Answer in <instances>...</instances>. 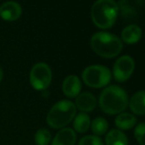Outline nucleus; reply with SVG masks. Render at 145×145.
Returning <instances> with one entry per match:
<instances>
[{
  "mask_svg": "<svg viewBox=\"0 0 145 145\" xmlns=\"http://www.w3.org/2000/svg\"><path fill=\"white\" fill-rule=\"evenodd\" d=\"M97 98L91 92L80 93L75 98V106L82 113L92 112L97 107Z\"/></svg>",
  "mask_w": 145,
  "mask_h": 145,
  "instance_id": "11",
  "label": "nucleus"
},
{
  "mask_svg": "<svg viewBox=\"0 0 145 145\" xmlns=\"http://www.w3.org/2000/svg\"><path fill=\"white\" fill-rule=\"evenodd\" d=\"M90 128L95 136L100 137L107 133L108 130V122L103 117H97L91 121Z\"/></svg>",
  "mask_w": 145,
  "mask_h": 145,
  "instance_id": "17",
  "label": "nucleus"
},
{
  "mask_svg": "<svg viewBox=\"0 0 145 145\" xmlns=\"http://www.w3.org/2000/svg\"><path fill=\"white\" fill-rule=\"evenodd\" d=\"M52 81V71L45 62H38L33 66L29 74V82L36 91L46 90Z\"/></svg>",
  "mask_w": 145,
  "mask_h": 145,
  "instance_id": "6",
  "label": "nucleus"
},
{
  "mask_svg": "<svg viewBox=\"0 0 145 145\" xmlns=\"http://www.w3.org/2000/svg\"><path fill=\"white\" fill-rule=\"evenodd\" d=\"M34 142L37 145H49L51 142V134L46 128L39 129L34 135Z\"/></svg>",
  "mask_w": 145,
  "mask_h": 145,
  "instance_id": "18",
  "label": "nucleus"
},
{
  "mask_svg": "<svg viewBox=\"0 0 145 145\" xmlns=\"http://www.w3.org/2000/svg\"><path fill=\"white\" fill-rule=\"evenodd\" d=\"M77 141L76 132L70 127L60 129L51 141V145H75Z\"/></svg>",
  "mask_w": 145,
  "mask_h": 145,
  "instance_id": "10",
  "label": "nucleus"
},
{
  "mask_svg": "<svg viewBox=\"0 0 145 145\" xmlns=\"http://www.w3.org/2000/svg\"><path fill=\"white\" fill-rule=\"evenodd\" d=\"M91 118L88 114L80 112L76 114L74 120H72V126L74 131L78 133H86L91 127Z\"/></svg>",
  "mask_w": 145,
  "mask_h": 145,
  "instance_id": "16",
  "label": "nucleus"
},
{
  "mask_svg": "<svg viewBox=\"0 0 145 145\" xmlns=\"http://www.w3.org/2000/svg\"><path fill=\"white\" fill-rule=\"evenodd\" d=\"M129 107L131 111L137 115L145 114V91H139L136 92L129 101Z\"/></svg>",
  "mask_w": 145,
  "mask_h": 145,
  "instance_id": "13",
  "label": "nucleus"
},
{
  "mask_svg": "<svg viewBox=\"0 0 145 145\" xmlns=\"http://www.w3.org/2000/svg\"><path fill=\"white\" fill-rule=\"evenodd\" d=\"M22 13L21 5L15 1H8L4 3L0 7V17L6 22L17 21Z\"/></svg>",
  "mask_w": 145,
  "mask_h": 145,
  "instance_id": "9",
  "label": "nucleus"
},
{
  "mask_svg": "<svg viewBox=\"0 0 145 145\" xmlns=\"http://www.w3.org/2000/svg\"><path fill=\"white\" fill-rule=\"evenodd\" d=\"M61 89L63 94L67 97L76 98L80 94L82 89V82L78 76L71 74L64 79Z\"/></svg>",
  "mask_w": 145,
  "mask_h": 145,
  "instance_id": "8",
  "label": "nucleus"
},
{
  "mask_svg": "<svg viewBox=\"0 0 145 145\" xmlns=\"http://www.w3.org/2000/svg\"><path fill=\"white\" fill-rule=\"evenodd\" d=\"M134 136L140 145H145V123H139L135 126Z\"/></svg>",
  "mask_w": 145,
  "mask_h": 145,
  "instance_id": "20",
  "label": "nucleus"
},
{
  "mask_svg": "<svg viewBox=\"0 0 145 145\" xmlns=\"http://www.w3.org/2000/svg\"><path fill=\"white\" fill-rule=\"evenodd\" d=\"M129 141L126 135L119 129L109 131L105 137L106 145H128Z\"/></svg>",
  "mask_w": 145,
  "mask_h": 145,
  "instance_id": "15",
  "label": "nucleus"
},
{
  "mask_svg": "<svg viewBox=\"0 0 145 145\" xmlns=\"http://www.w3.org/2000/svg\"><path fill=\"white\" fill-rule=\"evenodd\" d=\"M119 7L114 0H97L91 10L93 23L100 29L112 27L118 17Z\"/></svg>",
  "mask_w": 145,
  "mask_h": 145,
  "instance_id": "3",
  "label": "nucleus"
},
{
  "mask_svg": "<svg viewBox=\"0 0 145 145\" xmlns=\"http://www.w3.org/2000/svg\"><path fill=\"white\" fill-rule=\"evenodd\" d=\"M137 121V120L134 114L126 112H122L117 114L114 120V124L119 130L127 131L136 126Z\"/></svg>",
  "mask_w": 145,
  "mask_h": 145,
  "instance_id": "14",
  "label": "nucleus"
},
{
  "mask_svg": "<svg viewBox=\"0 0 145 145\" xmlns=\"http://www.w3.org/2000/svg\"><path fill=\"white\" fill-rule=\"evenodd\" d=\"M92 50L99 56L110 59L117 56L123 49L121 39L108 32H97L94 33L90 41Z\"/></svg>",
  "mask_w": 145,
  "mask_h": 145,
  "instance_id": "2",
  "label": "nucleus"
},
{
  "mask_svg": "<svg viewBox=\"0 0 145 145\" xmlns=\"http://www.w3.org/2000/svg\"><path fill=\"white\" fill-rule=\"evenodd\" d=\"M76 113L77 108L74 103L69 100H61L56 103L49 110L46 122L51 128L60 130L74 120Z\"/></svg>",
  "mask_w": 145,
  "mask_h": 145,
  "instance_id": "4",
  "label": "nucleus"
},
{
  "mask_svg": "<svg viewBox=\"0 0 145 145\" xmlns=\"http://www.w3.org/2000/svg\"><path fill=\"white\" fill-rule=\"evenodd\" d=\"M82 80L91 88L106 87L112 80V72L103 65H91L82 72Z\"/></svg>",
  "mask_w": 145,
  "mask_h": 145,
  "instance_id": "5",
  "label": "nucleus"
},
{
  "mask_svg": "<svg viewBox=\"0 0 145 145\" xmlns=\"http://www.w3.org/2000/svg\"><path fill=\"white\" fill-rule=\"evenodd\" d=\"M78 145H104L102 138L95 135H87L83 137Z\"/></svg>",
  "mask_w": 145,
  "mask_h": 145,
  "instance_id": "19",
  "label": "nucleus"
},
{
  "mask_svg": "<svg viewBox=\"0 0 145 145\" xmlns=\"http://www.w3.org/2000/svg\"><path fill=\"white\" fill-rule=\"evenodd\" d=\"M135 69V61L134 59L125 55L119 57L114 64L113 67V76L114 79L120 83L127 81L132 75Z\"/></svg>",
  "mask_w": 145,
  "mask_h": 145,
  "instance_id": "7",
  "label": "nucleus"
},
{
  "mask_svg": "<svg viewBox=\"0 0 145 145\" xmlns=\"http://www.w3.org/2000/svg\"><path fill=\"white\" fill-rule=\"evenodd\" d=\"M142 35V28L136 24H131L124 27L122 30L121 41L127 44H134L141 39Z\"/></svg>",
  "mask_w": 145,
  "mask_h": 145,
  "instance_id": "12",
  "label": "nucleus"
},
{
  "mask_svg": "<svg viewBox=\"0 0 145 145\" xmlns=\"http://www.w3.org/2000/svg\"><path fill=\"white\" fill-rule=\"evenodd\" d=\"M99 106L102 111L109 115L124 112L129 104V98L125 91L115 85L106 86L100 94Z\"/></svg>",
  "mask_w": 145,
  "mask_h": 145,
  "instance_id": "1",
  "label": "nucleus"
},
{
  "mask_svg": "<svg viewBox=\"0 0 145 145\" xmlns=\"http://www.w3.org/2000/svg\"><path fill=\"white\" fill-rule=\"evenodd\" d=\"M3 78H4V72H3L2 67H0V83H1V81H2V80H3Z\"/></svg>",
  "mask_w": 145,
  "mask_h": 145,
  "instance_id": "21",
  "label": "nucleus"
}]
</instances>
